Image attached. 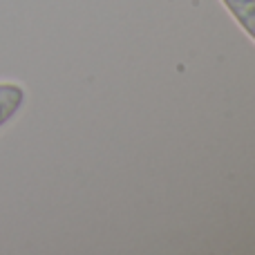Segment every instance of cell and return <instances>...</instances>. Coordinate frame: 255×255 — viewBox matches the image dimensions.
I'll use <instances>...</instances> for the list:
<instances>
[{"instance_id": "6da1fadb", "label": "cell", "mask_w": 255, "mask_h": 255, "mask_svg": "<svg viewBox=\"0 0 255 255\" xmlns=\"http://www.w3.org/2000/svg\"><path fill=\"white\" fill-rule=\"evenodd\" d=\"M25 101V92L16 83H0V126L7 124Z\"/></svg>"}, {"instance_id": "7a4b0ae2", "label": "cell", "mask_w": 255, "mask_h": 255, "mask_svg": "<svg viewBox=\"0 0 255 255\" xmlns=\"http://www.w3.org/2000/svg\"><path fill=\"white\" fill-rule=\"evenodd\" d=\"M222 2L229 7L242 29L255 40V0H222Z\"/></svg>"}]
</instances>
